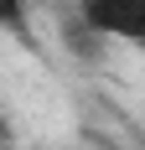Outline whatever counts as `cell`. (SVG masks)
<instances>
[{
	"label": "cell",
	"mask_w": 145,
	"mask_h": 150,
	"mask_svg": "<svg viewBox=\"0 0 145 150\" xmlns=\"http://www.w3.org/2000/svg\"><path fill=\"white\" fill-rule=\"evenodd\" d=\"M0 140H5V124H0Z\"/></svg>",
	"instance_id": "3"
},
{
	"label": "cell",
	"mask_w": 145,
	"mask_h": 150,
	"mask_svg": "<svg viewBox=\"0 0 145 150\" xmlns=\"http://www.w3.org/2000/svg\"><path fill=\"white\" fill-rule=\"evenodd\" d=\"M78 21L109 42H145V0H78Z\"/></svg>",
	"instance_id": "1"
},
{
	"label": "cell",
	"mask_w": 145,
	"mask_h": 150,
	"mask_svg": "<svg viewBox=\"0 0 145 150\" xmlns=\"http://www.w3.org/2000/svg\"><path fill=\"white\" fill-rule=\"evenodd\" d=\"M26 16V0H0V26H21Z\"/></svg>",
	"instance_id": "2"
}]
</instances>
